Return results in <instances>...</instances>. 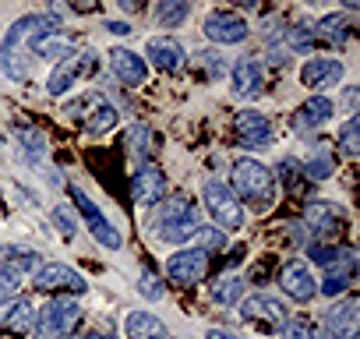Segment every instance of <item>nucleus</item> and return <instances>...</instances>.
<instances>
[{
	"label": "nucleus",
	"mask_w": 360,
	"mask_h": 339,
	"mask_svg": "<svg viewBox=\"0 0 360 339\" xmlns=\"http://www.w3.org/2000/svg\"><path fill=\"white\" fill-rule=\"evenodd\" d=\"M46 36H60V22L50 18V15H25L18 18L4 43H0V68L8 71V78L22 82L29 75V64H25V46L36 43V39H46Z\"/></svg>",
	"instance_id": "nucleus-1"
},
{
	"label": "nucleus",
	"mask_w": 360,
	"mask_h": 339,
	"mask_svg": "<svg viewBox=\"0 0 360 339\" xmlns=\"http://www.w3.org/2000/svg\"><path fill=\"white\" fill-rule=\"evenodd\" d=\"M198 226H202V216H198L195 198L188 195H173L152 212V234L162 244H184L198 234Z\"/></svg>",
	"instance_id": "nucleus-2"
},
{
	"label": "nucleus",
	"mask_w": 360,
	"mask_h": 339,
	"mask_svg": "<svg viewBox=\"0 0 360 339\" xmlns=\"http://www.w3.org/2000/svg\"><path fill=\"white\" fill-rule=\"evenodd\" d=\"M237 202H248L251 209H269L276 198V181H272V170L258 159H237L233 162V188Z\"/></svg>",
	"instance_id": "nucleus-3"
},
{
	"label": "nucleus",
	"mask_w": 360,
	"mask_h": 339,
	"mask_svg": "<svg viewBox=\"0 0 360 339\" xmlns=\"http://www.w3.org/2000/svg\"><path fill=\"white\" fill-rule=\"evenodd\" d=\"M82 325V304L75 297H50L36 311V339H68Z\"/></svg>",
	"instance_id": "nucleus-4"
},
{
	"label": "nucleus",
	"mask_w": 360,
	"mask_h": 339,
	"mask_svg": "<svg viewBox=\"0 0 360 339\" xmlns=\"http://www.w3.org/2000/svg\"><path fill=\"white\" fill-rule=\"evenodd\" d=\"M202 202H205V212L212 216L216 230H240L244 226V205L237 202V195L230 191V184L223 181H209L202 188Z\"/></svg>",
	"instance_id": "nucleus-5"
},
{
	"label": "nucleus",
	"mask_w": 360,
	"mask_h": 339,
	"mask_svg": "<svg viewBox=\"0 0 360 339\" xmlns=\"http://www.w3.org/2000/svg\"><path fill=\"white\" fill-rule=\"evenodd\" d=\"M304 223H307V230L314 234V244L335 248V241H339L342 230H346V212H342L339 205H332V202H307Z\"/></svg>",
	"instance_id": "nucleus-6"
},
{
	"label": "nucleus",
	"mask_w": 360,
	"mask_h": 339,
	"mask_svg": "<svg viewBox=\"0 0 360 339\" xmlns=\"http://www.w3.org/2000/svg\"><path fill=\"white\" fill-rule=\"evenodd\" d=\"M89 134H106V131H113L117 127V120H120V113H117V106L106 99V96H99V92H89V96H82L71 110H68Z\"/></svg>",
	"instance_id": "nucleus-7"
},
{
	"label": "nucleus",
	"mask_w": 360,
	"mask_h": 339,
	"mask_svg": "<svg viewBox=\"0 0 360 339\" xmlns=\"http://www.w3.org/2000/svg\"><path fill=\"white\" fill-rule=\"evenodd\" d=\"M32 286L50 293V297H71V293H85L89 283L71 269V265H60V262H50V265H39L36 276H32Z\"/></svg>",
	"instance_id": "nucleus-8"
},
{
	"label": "nucleus",
	"mask_w": 360,
	"mask_h": 339,
	"mask_svg": "<svg viewBox=\"0 0 360 339\" xmlns=\"http://www.w3.org/2000/svg\"><path fill=\"white\" fill-rule=\"evenodd\" d=\"M96 68V57L89 50H71L68 57L57 60V68L50 71V82H46V92L50 96H64L71 85H78L85 75H92Z\"/></svg>",
	"instance_id": "nucleus-9"
},
{
	"label": "nucleus",
	"mask_w": 360,
	"mask_h": 339,
	"mask_svg": "<svg viewBox=\"0 0 360 339\" xmlns=\"http://www.w3.org/2000/svg\"><path fill=\"white\" fill-rule=\"evenodd\" d=\"M71 198H75V209H78V216L85 219L89 234H92V237H96V241H99L106 251H120V244H124V241H120V234L113 230V223L99 212V205H96V202H92L85 191H78V188H71Z\"/></svg>",
	"instance_id": "nucleus-10"
},
{
	"label": "nucleus",
	"mask_w": 360,
	"mask_h": 339,
	"mask_svg": "<svg viewBox=\"0 0 360 339\" xmlns=\"http://www.w3.org/2000/svg\"><path fill=\"white\" fill-rule=\"evenodd\" d=\"M166 276H169V283H176V286H198V283L209 276V255H202L198 248L176 251V255H169V262H166Z\"/></svg>",
	"instance_id": "nucleus-11"
},
{
	"label": "nucleus",
	"mask_w": 360,
	"mask_h": 339,
	"mask_svg": "<svg viewBox=\"0 0 360 339\" xmlns=\"http://www.w3.org/2000/svg\"><path fill=\"white\" fill-rule=\"evenodd\" d=\"M279 290H283L290 300H297V304H307V300L318 293V279L311 276L307 262L293 258V262H286V265L279 269Z\"/></svg>",
	"instance_id": "nucleus-12"
},
{
	"label": "nucleus",
	"mask_w": 360,
	"mask_h": 339,
	"mask_svg": "<svg viewBox=\"0 0 360 339\" xmlns=\"http://www.w3.org/2000/svg\"><path fill=\"white\" fill-rule=\"evenodd\" d=\"M248 22L237 15V11H212L205 18V36L219 46H233V43H244L248 39Z\"/></svg>",
	"instance_id": "nucleus-13"
},
{
	"label": "nucleus",
	"mask_w": 360,
	"mask_h": 339,
	"mask_svg": "<svg viewBox=\"0 0 360 339\" xmlns=\"http://www.w3.org/2000/svg\"><path fill=\"white\" fill-rule=\"evenodd\" d=\"M36 325V307L29 297H8L0 300V332L8 335H25Z\"/></svg>",
	"instance_id": "nucleus-14"
},
{
	"label": "nucleus",
	"mask_w": 360,
	"mask_h": 339,
	"mask_svg": "<svg viewBox=\"0 0 360 339\" xmlns=\"http://www.w3.org/2000/svg\"><path fill=\"white\" fill-rule=\"evenodd\" d=\"M233 127H237V138L244 148H265L272 141V120L258 110H240Z\"/></svg>",
	"instance_id": "nucleus-15"
},
{
	"label": "nucleus",
	"mask_w": 360,
	"mask_h": 339,
	"mask_svg": "<svg viewBox=\"0 0 360 339\" xmlns=\"http://www.w3.org/2000/svg\"><path fill=\"white\" fill-rule=\"evenodd\" d=\"M339 82H342V64L332 60V57H314L300 68V85L311 89V92H325Z\"/></svg>",
	"instance_id": "nucleus-16"
},
{
	"label": "nucleus",
	"mask_w": 360,
	"mask_h": 339,
	"mask_svg": "<svg viewBox=\"0 0 360 339\" xmlns=\"http://www.w3.org/2000/svg\"><path fill=\"white\" fill-rule=\"evenodd\" d=\"M265 92V68L258 57H240L233 64V96L240 99H258Z\"/></svg>",
	"instance_id": "nucleus-17"
},
{
	"label": "nucleus",
	"mask_w": 360,
	"mask_h": 339,
	"mask_svg": "<svg viewBox=\"0 0 360 339\" xmlns=\"http://www.w3.org/2000/svg\"><path fill=\"white\" fill-rule=\"evenodd\" d=\"M240 314H244V321H258V325H265V328H276V325L286 321V304L276 300V297L255 293V297L240 300Z\"/></svg>",
	"instance_id": "nucleus-18"
},
{
	"label": "nucleus",
	"mask_w": 360,
	"mask_h": 339,
	"mask_svg": "<svg viewBox=\"0 0 360 339\" xmlns=\"http://www.w3.org/2000/svg\"><path fill=\"white\" fill-rule=\"evenodd\" d=\"M145 57L152 60V68H159L162 75H176L180 68H184V46H180L176 39L169 36H152L148 46H145Z\"/></svg>",
	"instance_id": "nucleus-19"
},
{
	"label": "nucleus",
	"mask_w": 360,
	"mask_h": 339,
	"mask_svg": "<svg viewBox=\"0 0 360 339\" xmlns=\"http://www.w3.org/2000/svg\"><path fill=\"white\" fill-rule=\"evenodd\" d=\"M353 269H356V255H353V248H342V255L332 265H325V279L318 283V293H325V297L346 293V286L353 279Z\"/></svg>",
	"instance_id": "nucleus-20"
},
{
	"label": "nucleus",
	"mask_w": 360,
	"mask_h": 339,
	"mask_svg": "<svg viewBox=\"0 0 360 339\" xmlns=\"http://www.w3.org/2000/svg\"><path fill=\"white\" fill-rule=\"evenodd\" d=\"M131 195H134L138 205H159L162 195H166V174L155 166H141L131 181Z\"/></svg>",
	"instance_id": "nucleus-21"
},
{
	"label": "nucleus",
	"mask_w": 360,
	"mask_h": 339,
	"mask_svg": "<svg viewBox=\"0 0 360 339\" xmlns=\"http://www.w3.org/2000/svg\"><path fill=\"white\" fill-rule=\"evenodd\" d=\"M356 297H346L325 311V339H349L356 328Z\"/></svg>",
	"instance_id": "nucleus-22"
},
{
	"label": "nucleus",
	"mask_w": 360,
	"mask_h": 339,
	"mask_svg": "<svg viewBox=\"0 0 360 339\" xmlns=\"http://www.w3.org/2000/svg\"><path fill=\"white\" fill-rule=\"evenodd\" d=\"M110 68H113V75H117L124 85H145V78H148L145 57H138L134 50H124V46L110 50Z\"/></svg>",
	"instance_id": "nucleus-23"
},
{
	"label": "nucleus",
	"mask_w": 360,
	"mask_h": 339,
	"mask_svg": "<svg viewBox=\"0 0 360 339\" xmlns=\"http://www.w3.org/2000/svg\"><path fill=\"white\" fill-rule=\"evenodd\" d=\"M124 335L127 339H169V328L162 325V318L148 311H131L124 318Z\"/></svg>",
	"instance_id": "nucleus-24"
},
{
	"label": "nucleus",
	"mask_w": 360,
	"mask_h": 339,
	"mask_svg": "<svg viewBox=\"0 0 360 339\" xmlns=\"http://www.w3.org/2000/svg\"><path fill=\"white\" fill-rule=\"evenodd\" d=\"M332 113H335V103H332L328 96H311V99L297 110V127H300V131H311V127L332 120Z\"/></svg>",
	"instance_id": "nucleus-25"
},
{
	"label": "nucleus",
	"mask_w": 360,
	"mask_h": 339,
	"mask_svg": "<svg viewBox=\"0 0 360 339\" xmlns=\"http://www.w3.org/2000/svg\"><path fill=\"white\" fill-rule=\"evenodd\" d=\"M314 39H318V43L342 46V43L349 39V22H346V15H328V18H321V22L314 25Z\"/></svg>",
	"instance_id": "nucleus-26"
},
{
	"label": "nucleus",
	"mask_w": 360,
	"mask_h": 339,
	"mask_svg": "<svg viewBox=\"0 0 360 339\" xmlns=\"http://www.w3.org/2000/svg\"><path fill=\"white\" fill-rule=\"evenodd\" d=\"M188 15H191V8L184 4V0H162V4L155 8V22H159V29H176V25H184Z\"/></svg>",
	"instance_id": "nucleus-27"
},
{
	"label": "nucleus",
	"mask_w": 360,
	"mask_h": 339,
	"mask_svg": "<svg viewBox=\"0 0 360 339\" xmlns=\"http://www.w3.org/2000/svg\"><path fill=\"white\" fill-rule=\"evenodd\" d=\"M332 170H335V159H332L328 148H321L318 155H311V159L300 166V174H304L307 181H328V177H332Z\"/></svg>",
	"instance_id": "nucleus-28"
},
{
	"label": "nucleus",
	"mask_w": 360,
	"mask_h": 339,
	"mask_svg": "<svg viewBox=\"0 0 360 339\" xmlns=\"http://www.w3.org/2000/svg\"><path fill=\"white\" fill-rule=\"evenodd\" d=\"M240 293H244V279L240 276H223L212 286V300L216 304H240Z\"/></svg>",
	"instance_id": "nucleus-29"
},
{
	"label": "nucleus",
	"mask_w": 360,
	"mask_h": 339,
	"mask_svg": "<svg viewBox=\"0 0 360 339\" xmlns=\"http://www.w3.org/2000/svg\"><path fill=\"white\" fill-rule=\"evenodd\" d=\"M124 141H127V152L134 155V159H145L148 155V141H152V131L145 127V124H131L127 127V134H124Z\"/></svg>",
	"instance_id": "nucleus-30"
},
{
	"label": "nucleus",
	"mask_w": 360,
	"mask_h": 339,
	"mask_svg": "<svg viewBox=\"0 0 360 339\" xmlns=\"http://www.w3.org/2000/svg\"><path fill=\"white\" fill-rule=\"evenodd\" d=\"M339 148H342L346 155H356V152H360V117H349V120L342 124V131H339Z\"/></svg>",
	"instance_id": "nucleus-31"
},
{
	"label": "nucleus",
	"mask_w": 360,
	"mask_h": 339,
	"mask_svg": "<svg viewBox=\"0 0 360 339\" xmlns=\"http://www.w3.org/2000/svg\"><path fill=\"white\" fill-rule=\"evenodd\" d=\"M198 251L202 255H212V251H223L226 248V234L223 230H216V226H198Z\"/></svg>",
	"instance_id": "nucleus-32"
},
{
	"label": "nucleus",
	"mask_w": 360,
	"mask_h": 339,
	"mask_svg": "<svg viewBox=\"0 0 360 339\" xmlns=\"http://www.w3.org/2000/svg\"><path fill=\"white\" fill-rule=\"evenodd\" d=\"M286 43H290V50H311V46H318V39H314V25H293V29H286Z\"/></svg>",
	"instance_id": "nucleus-33"
},
{
	"label": "nucleus",
	"mask_w": 360,
	"mask_h": 339,
	"mask_svg": "<svg viewBox=\"0 0 360 339\" xmlns=\"http://www.w3.org/2000/svg\"><path fill=\"white\" fill-rule=\"evenodd\" d=\"M279 328H283V332H279V339H318V332H314V325H311V321H304V318H293V321H283Z\"/></svg>",
	"instance_id": "nucleus-34"
},
{
	"label": "nucleus",
	"mask_w": 360,
	"mask_h": 339,
	"mask_svg": "<svg viewBox=\"0 0 360 339\" xmlns=\"http://www.w3.org/2000/svg\"><path fill=\"white\" fill-rule=\"evenodd\" d=\"M32 46H36V53H39V57H46V60H50V57H53V60H60V57H68V53H71V50H68V43H60V36L36 39Z\"/></svg>",
	"instance_id": "nucleus-35"
},
{
	"label": "nucleus",
	"mask_w": 360,
	"mask_h": 339,
	"mask_svg": "<svg viewBox=\"0 0 360 339\" xmlns=\"http://www.w3.org/2000/svg\"><path fill=\"white\" fill-rule=\"evenodd\" d=\"M138 290H141V297H148V300H159V297H162V283H159V276H155L152 269H141Z\"/></svg>",
	"instance_id": "nucleus-36"
},
{
	"label": "nucleus",
	"mask_w": 360,
	"mask_h": 339,
	"mask_svg": "<svg viewBox=\"0 0 360 339\" xmlns=\"http://www.w3.org/2000/svg\"><path fill=\"white\" fill-rule=\"evenodd\" d=\"M53 223L60 226V234H64L68 241H71V237L78 234V226H75V219H71V212H68L64 205H57V209H53Z\"/></svg>",
	"instance_id": "nucleus-37"
},
{
	"label": "nucleus",
	"mask_w": 360,
	"mask_h": 339,
	"mask_svg": "<svg viewBox=\"0 0 360 339\" xmlns=\"http://www.w3.org/2000/svg\"><path fill=\"white\" fill-rule=\"evenodd\" d=\"M18 286V272H11L8 265H0V300H8V293Z\"/></svg>",
	"instance_id": "nucleus-38"
},
{
	"label": "nucleus",
	"mask_w": 360,
	"mask_h": 339,
	"mask_svg": "<svg viewBox=\"0 0 360 339\" xmlns=\"http://www.w3.org/2000/svg\"><path fill=\"white\" fill-rule=\"evenodd\" d=\"M198 57H202V64L209 68V75H223V68H226L223 57H216V53H198Z\"/></svg>",
	"instance_id": "nucleus-39"
},
{
	"label": "nucleus",
	"mask_w": 360,
	"mask_h": 339,
	"mask_svg": "<svg viewBox=\"0 0 360 339\" xmlns=\"http://www.w3.org/2000/svg\"><path fill=\"white\" fill-rule=\"evenodd\" d=\"M297 170H300V166H297V159H283V181H286L290 188L297 184Z\"/></svg>",
	"instance_id": "nucleus-40"
},
{
	"label": "nucleus",
	"mask_w": 360,
	"mask_h": 339,
	"mask_svg": "<svg viewBox=\"0 0 360 339\" xmlns=\"http://www.w3.org/2000/svg\"><path fill=\"white\" fill-rule=\"evenodd\" d=\"M106 29H110L113 36H127V32H131V25H127V22H110Z\"/></svg>",
	"instance_id": "nucleus-41"
},
{
	"label": "nucleus",
	"mask_w": 360,
	"mask_h": 339,
	"mask_svg": "<svg viewBox=\"0 0 360 339\" xmlns=\"http://www.w3.org/2000/svg\"><path fill=\"white\" fill-rule=\"evenodd\" d=\"M205 339H237L233 332H226V328H209L205 332Z\"/></svg>",
	"instance_id": "nucleus-42"
},
{
	"label": "nucleus",
	"mask_w": 360,
	"mask_h": 339,
	"mask_svg": "<svg viewBox=\"0 0 360 339\" xmlns=\"http://www.w3.org/2000/svg\"><path fill=\"white\" fill-rule=\"evenodd\" d=\"M85 339H103V335H99V332H92V335H85Z\"/></svg>",
	"instance_id": "nucleus-43"
},
{
	"label": "nucleus",
	"mask_w": 360,
	"mask_h": 339,
	"mask_svg": "<svg viewBox=\"0 0 360 339\" xmlns=\"http://www.w3.org/2000/svg\"><path fill=\"white\" fill-rule=\"evenodd\" d=\"M0 251H4V248H0Z\"/></svg>",
	"instance_id": "nucleus-44"
},
{
	"label": "nucleus",
	"mask_w": 360,
	"mask_h": 339,
	"mask_svg": "<svg viewBox=\"0 0 360 339\" xmlns=\"http://www.w3.org/2000/svg\"><path fill=\"white\" fill-rule=\"evenodd\" d=\"M103 339H106V335H103Z\"/></svg>",
	"instance_id": "nucleus-45"
}]
</instances>
